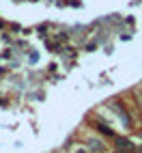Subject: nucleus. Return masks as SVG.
Wrapping results in <instances>:
<instances>
[{"instance_id": "obj_4", "label": "nucleus", "mask_w": 142, "mask_h": 153, "mask_svg": "<svg viewBox=\"0 0 142 153\" xmlns=\"http://www.w3.org/2000/svg\"><path fill=\"white\" fill-rule=\"evenodd\" d=\"M97 129L101 131V134H106V136H114V131H112V129H110L108 125H101V123H99V125H97Z\"/></svg>"}, {"instance_id": "obj_2", "label": "nucleus", "mask_w": 142, "mask_h": 153, "mask_svg": "<svg viewBox=\"0 0 142 153\" xmlns=\"http://www.w3.org/2000/svg\"><path fill=\"white\" fill-rule=\"evenodd\" d=\"M112 108H114V112H116V114L121 117V121H123V125H131V121H129V114H127V112H125V108L123 106H121V104H112Z\"/></svg>"}, {"instance_id": "obj_3", "label": "nucleus", "mask_w": 142, "mask_h": 153, "mask_svg": "<svg viewBox=\"0 0 142 153\" xmlns=\"http://www.w3.org/2000/svg\"><path fill=\"white\" fill-rule=\"evenodd\" d=\"M88 147L93 149L95 153H104V151H106V145H104L101 140H97V138H88Z\"/></svg>"}, {"instance_id": "obj_1", "label": "nucleus", "mask_w": 142, "mask_h": 153, "mask_svg": "<svg viewBox=\"0 0 142 153\" xmlns=\"http://www.w3.org/2000/svg\"><path fill=\"white\" fill-rule=\"evenodd\" d=\"M114 145H116V149H121V151H125V153H134L136 151V145L131 140H127V138H123V136H118V138H114Z\"/></svg>"}]
</instances>
